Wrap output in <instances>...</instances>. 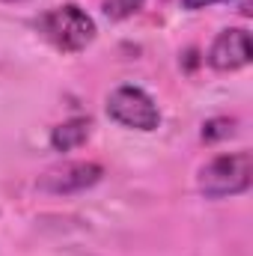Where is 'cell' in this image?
<instances>
[{
    "label": "cell",
    "instance_id": "cell-4",
    "mask_svg": "<svg viewBox=\"0 0 253 256\" xmlns=\"http://www.w3.org/2000/svg\"><path fill=\"white\" fill-rule=\"evenodd\" d=\"M104 176V167L96 164V161H72V164H63L51 173L42 176L39 188L54 196H68V194H84L90 188H96Z\"/></svg>",
    "mask_w": 253,
    "mask_h": 256
},
{
    "label": "cell",
    "instance_id": "cell-10",
    "mask_svg": "<svg viewBox=\"0 0 253 256\" xmlns=\"http://www.w3.org/2000/svg\"><path fill=\"white\" fill-rule=\"evenodd\" d=\"M3 3H24V0H3Z\"/></svg>",
    "mask_w": 253,
    "mask_h": 256
},
{
    "label": "cell",
    "instance_id": "cell-1",
    "mask_svg": "<svg viewBox=\"0 0 253 256\" xmlns=\"http://www.w3.org/2000/svg\"><path fill=\"white\" fill-rule=\"evenodd\" d=\"M33 30L51 48H57L60 54H80L98 36V27H96L92 15H86V9H80L74 3L54 6V9L36 15L33 18Z\"/></svg>",
    "mask_w": 253,
    "mask_h": 256
},
{
    "label": "cell",
    "instance_id": "cell-2",
    "mask_svg": "<svg viewBox=\"0 0 253 256\" xmlns=\"http://www.w3.org/2000/svg\"><path fill=\"white\" fill-rule=\"evenodd\" d=\"M253 185V161L248 149L238 152H224L212 158L208 164L200 167L196 188L206 200H226V196H242Z\"/></svg>",
    "mask_w": 253,
    "mask_h": 256
},
{
    "label": "cell",
    "instance_id": "cell-7",
    "mask_svg": "<svg viewBox=\"0 0 253 256\" xmlns=\"http://www.w3.org/2000/svg\"><path fill=\"white\" fill-rule=\"evenodd\" d=\"M143 3H146V0H104L102 9H104V15H108L110 21H126V18L137 15V12L143 9Z\"/></svg>",
    "mask_w": 253,
    "mask_h": 256
},
{
    "label": "cell",
    "instance_id": "cell-9",
    "mask_svg": "<svg viewBox=\"0 0 253 256\" xmlns=\"http://www.w3.org/2000/svg\"><path fill=\"white\" fill-rule=\"evenodd\" d=\"M214 3H230V0H182V6L190 9V12H196V9H208V6H214Z\"/></svg>",
    "mask_w": 253,
    "mask_h": 256
},
{
    "label": "cell",
    "instance_id": "cell-6",
    "mask_svg": "<svg viewBox=\"0 0 253 256\" xmlns=\"http://www.w3.org/2000/svg\"><path fill=\"white\" fill-rule=\"evenodd\" d=\"M90 137H92V120L90 116H72L51 131L48 143L54 152H72V149L84 146Z\"/></svg>",
    "mask_w": 253,
    "mask_h": 256
},
{
    "label": "cell",
    "instance_id": "cell-3",
    "mask_svg": "<svg viewBox=\"0 0 253 256\" xmlns=\"http://www.w3.org/2000/svg\"><path fill=\"white\" fill-rule=\"evenodd\" d=\"M104 110H108L110 122L128 128V131L149 134V131H158L161 128V108H158V102L143 86H134V84L116 86L108 96Z\"/></svg>",
    "mask_w": 253,
    "mask_h": 256
},
{
    "label": "cell",
    "instance_id": "cell-8",
    "mask_svg": "<svg viewBox=\"0 0 253 256\" xmlns=\"http://www.w3.org/2000/svg\"><path fill=\"white\" fill-rule=\"evenodd\" d=\"M232 131H236V120L220 116V120H212V122L202 126V140H208V143H214V140H226Z\"/></svg>",
    "mask_w": 253,
    "mask_h": 256
},
{
    "label": "cell",
    "instance_id": "cell-5",
    "mask_svg": "<svg viewBox=\"0 0 253 256\" xmlns=\"http://www.w3.org/2000/svg\"><path fill=\"white\" fill-rule=\"evenodd\" d=\"M253 60L250 51V33L244 27H230V30H220L206 54V63L212 66L214 72H238V68H248Z\"/></svg>",
    "mask_w": 253,
    "mask_h": 256
}]
</instances>
